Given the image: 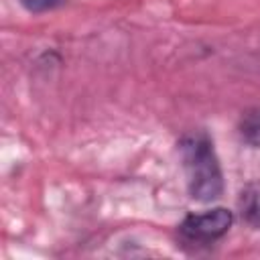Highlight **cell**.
<instances>
[{"label":"cell","instance_id":"6da1fadb","mask_svg":"<svg viewBox=\"0 0 260 260\" xmlns=\"http://www.w3.org/2000/svg\"><path fill=\"white\" fill-rule=\"evenodd\" d=\"M177 146L191 199L199 203L219 199L223 195V171L211 136L205 130H191L181 136Z\"/></svg>","mask_w":260,"mask_h":260},{"label":"cell","instance_id":"7a4b0ae2","mask_svg":"<svg viewBox=\"0 0 260 260\" xmlns=\"http://www.w3.org/2000/svg\"><path fill=\"white\" fill-rule=\"evenodd\" d=\"M234 223V213L225 207H211L201 213H189L179 223V240L191 248H205L221 240Z\"/></svg>","mask_w":260,"mask_h":260},{"label":"cell","instance_id":"3957f363","mask_svg":"<svg viewBox=\"0 0 260 260\" xmlns=\"http://www.w3.org/2000/svg\"><path fill=\"white\" fill-rule=\"evenodd\" d=\"M238 132L248 146L260 148V106H252L242 114Z\"/></svg>","mask_w":260,"mask_h":260},{"label":"cell","instance_id":"277c9868","mask_svg":"<svg viewBox=\"0 0 260 260\" xmlns=\"http://www.w3.org/2000/svg\"><path fill=\"white\" fill-rule=\"evenodd\" d=\"M240 209L248 223L260 228V183L248 185L240 193Z\"/></svg>","mask_w":260,"mask_h":260},{"label":"cell","instance_id":"5b68a950","mask_svg":"<svg viewBox=\"0 0 260 260\" xmlns=\"http://www.w3.org/2000/svg\"><path fill=\"white\" fill-rule=\"evenodd\" d=\"M67 0H20L22 8L32 12V14H43V12H51L57 10L61 6H65Z\"/></svg>","mask_w":260,"mask_h":260}]
</instances>
